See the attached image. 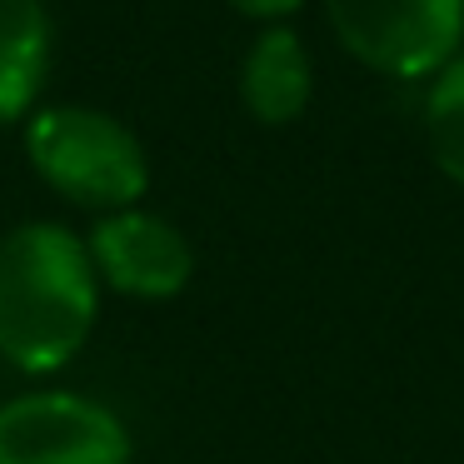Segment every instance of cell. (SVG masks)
I'll return each instance as SVG.
<instances>
[{"label": "cell", "instance_id": "6da1fadb", "mask_svg": "<svg viewBox=\"0 0 464 464\" xmlns=\"http://www.w3.org/2000/svg\"><path fill=\"white\" fill-rule=\"evenodd\" d=\"M95 324V265L75 230L25 220L0 240V354L51 374L81 354Z\"/></svg>", "mask_w": 464, "mask_h": 464}, {"label": "cell", "instance_id": "7a4b0ae2", "mask_svg": "<svg viewBox=\"0 0 464 464\" xmlns=\"http://www.w3.org/2000/svg\"><path fill=\"white\" fill-rule=\"evenodd\" d=\"M25 155L51 190L91 210H135L150 185V160L125 121L95 105H51L31 115Z\"/></svg>", "mask_w": 464, "mask_h": 464}, {"label": "cell", "instance_id": "52a82bcc", "mask_svg": "<svg viewBox=\"0 0 464 464\" xmlns=\"http://www.w3.org/2000/svg\"><path fill=\"white\" fill-rule=\"evenodd\" d=\"M51 65V15L45 0H0V125L35 105Z\"/></svg>", "mask_w": 464, "mask_h": 464}, {"label": "cell", "instance_id": "ba28073f", "mask_svg": "<svg viewBox=\"0 0 464 464\" xmlns=\"http://www.w3.org/2000/svg\"><path fill=\"white\" fill-rule=\"evenodd\" d=\"M424 140L454 185H464V55H454L430 85L424 101Z\"/></svg>", "mask_w": 464, "mask_h": 464}, {"label": "cell", "instance_id": "277c9868", "mask_svg": "<svg viewBox=\"0 0 464 464\" xmlns=\"http://www.w3.org/2000/svg\"><path fill=\"white\" fill-rule=\"evenodd\" d=\"M0 464H130V434L85 394H15L0 404Z\"/></svg>", "mask_w": 464, "mask_h": 464}, {"label": "cell", "instance_id": "3957f363", "mask_svg": "<svg viewBox=\"0 0 464 464\" xmlns=\"http://www.w3.org/2000/svg\"><path fill=\"white\" fill-rule=\"evenodd\" d=\"M340 45L380 75H440L459 55L464 0H324Z\"/></svg>", "mask_w": 464, "mask_h": 464}, {"label": "cell", "instance_id": "9c48e42d", "mask_svg": "<svg viewBox=\"0 0 464 464\" xmlns=\"http://www.w3.org/2000/svg\"><path fill=\"white\" fill-rule=\"evenodd\" d=\"M240 15H255V21H280V15L300 11L304 0H230Z\"/></svg>", "mask_w": 464, "mask_h": 464}, {"label": "cell", "instance_id": "5b68a950", "mask_svg": "<svg viewBox=\"0 0 464 464\" xmlns=\"http://www.w3.org/2000/svg\"><path fill=\"white\" fill-rule=\"evenodd\" d=\"M85 250H91V265L105 285H115L121 295H140V300H170L195 275L190 240L165 215L145 210L105 215L91 230Z\"/></svg>", "mask_w": 464, "mask_h": 464}, {"label": "cell", "instance_id": "8992f818", "mask_svg": "<svg viewBox=\"0 0 464 464\" xmlns=\"http://www.w3.org/2000/svg\"><path fill=\"white\" fill-rule=\"evenodd\" d=\"M310 91H314V71H310V55H304L300 35L290 25H270V31L255 35L250 55H245V71H240L245 111L265 125H290L304 115Z\"/></svg>", "mask_w": 464, "mask_h": 464}]
</instances>
